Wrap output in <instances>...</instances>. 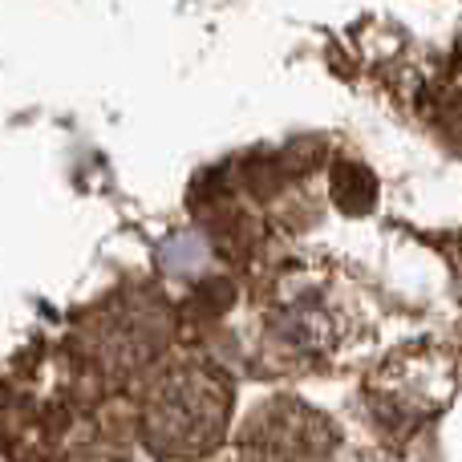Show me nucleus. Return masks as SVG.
I'll list each match as a JSON object with an SVG mask.
<instances>
[{
  "instance_id": "1",
  "label": "nucleus",
  "mask_w": 462,
  "mask_h": 462,
  "mask_svg": "<svg viewBox=\"0 0 462 462\" xmlns=\"http://www.w3.org/2000/svg\"><path fill=\"white\" fill-rule=\"evenodd\" d=\"M231 414V385L216 365L175 361L143 390L138 430L159 458H199L219 447Z\"/></svg>"
},
{
  "instance_id": "2",
  "label": "nucleus",
  "mask_w": 462,
  "mask_h": 462,
  "mask_svg": "<svg viewBox=\"0 0 462 462\" xmlns=\"http://www.w3.org/2000/svg\"><path fill=\"white\" fill-rule=\"evenodd\" d=\"M167 345V304L151 288H122L86 325L81 357L97 369L94 377H130L154 365Z\"/></svg>"
},
{
  "instance_id": "3",
  "label": "nucleus",
  "mask_w": 462,
  "mask_h": 462,
  "mask_svg": "<svg viewBox=\"0 0 462 462\" xmlns=\"http://www.w3.org/2000/svg\"><path fill=\"white\" fill-rule=\"evenodd\" d=\"M337 430L304 402H263L239 434V462H328Z\"/></svg>"
},
{
  "instance_id": "4",
  "label": "nucleus",
  "mask_w": 462,
  "mask_h": 462,
  "mask_svg": "<svg viewBox=\"0 0 462 462\" xmlns=\"http://www.w3.org/2000/svg\"><path fill=\"white\" fill-rule=\"evenodd\" d=\"M374 195H377V187H374V179H369V171L353 167V162H337V171H333L337 208H345L349 216H361V211L374 203Z\"/></svg>"
},
{
  "instance_id": "5",
  "label": "nucleus",
  "mask_w": 462,
  "mask_h": 462,
  "mask_svg": "<svg viewBox=\"0 0 462 462\" xmlns=\"http://www.w3.org/2000/svg\"><path fill=\"white\" fill-rule=\"evenodd\" d=\"M61 462H130V455L118 442H86V447L69 450Z\"/></svg>"
}]
</instances>
